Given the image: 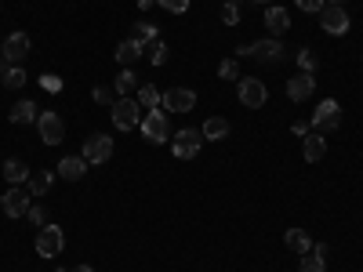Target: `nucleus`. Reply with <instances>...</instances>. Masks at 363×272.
Masks as SVG:
<instances>
[{"instance_id":"c756f323","label":"nucleus","mask_w":363,"mask_h":272,"mask_svg":"<svg viewBox=\"0 0 363 272\" xmlns=\"http://www.w3.org/2000/svg\"><path fill=\"white\" fill-rule=\"evenodd\" d=\"M218 76L222 80H240V62H236V58H225V62L218 66Z\"/></svg>"},{"instance_id":"7c9ffc66","label":"nucleus","mask_w":363,"mask_h":272,"mask_svg":"<svg viewBox=\"0 0 363 272\" xmlns=\"http://www.w3.org/2000/svg\"><path fill=\"white\" fill-rule=\"evenodd\" d=\"M298 66H301V73H316V55L309 47H301L298 51Z\"/></svg>"},{"instance_id":"aec40b11","label":"nucleus","mask_w":363,"mask_h":272,"mask_svg":"<svg viewBox=\"0 0 363 272\" xmlns=\"http://www.w3.org/2000/svg\"><path fill=\"white\" fill-rule=\"evenodd\" d=\"M58 174H62L66 181H80L87 174V160L84 157H66V160H58Z\"/></svg>"},{"instance_id":"ea45409f","label":"nucleus","mask_w":363,"mask_h":272,"mask_svg":"<svg viewBox=\"0 0 363 272\" xmlns=\"http://www.w3.org/2000/svg\"><path fill=\"white\" fill-rule=\"evenodd\" d=\"M0 84H4V66H0Z\"/></svg>"},{"instance_id":"412c9836","label":"nucleus","mask_w":363,"mask_h":272,"mask_svg":"<svg viewBox=\"0 0 363 272\" xmlns=\"http://www.w3.org/2000/svg\"><path fill=\"white\" fill-rule=\"evenodd\" d=\"M284 244H287L294 254H309V251H313V239H309V232H306V229H287Z\"/></svg>"},{"instance_id":"bb28decb","label":"nucleus","mask_w":363,"mask_h":272,"mask_svg":"<svg viewBox=\"0 0 363 272\" xmlns=\"http://www.w3.org/2000/svg\"><path fill=\"white\" fill-rule=\"evenodd\" d=\"M160 98H164L160 91H157L153 84H145V87H138V98H135V102H138V106L149 113V109H157V106H160Z\"/></svg>"},{"instance_id":"4c0bfd02","label":"nucleus","mask_w":363,"mask_h":272,"mask_svg":"<svg viewBox=\"0 0 363 272\" xmlns=\"http://www.w3.org/2000/svg\"><path fill=\"white\" fill-rule=\"evenodd\" d=\"M291 131H294V135H298V138H306V135H309V124H294V128H291Z\"/></svg>"},{"instance_id":"f704fd0d","label":"nucleus","mask_w":363,"mask_h":272,"mask_svg":"<svg viewBox=\"0 0 363 272\" xmlns=\"http://www.w3.org/2000/svg\"><path fill=\"white\" fill-rule=\"evenodd\" d=\"M222 22H225V26H236V22H240V4H225V8H222Z\"/></svg>"},{"instance_id":"20e7f679","label":"nucleus","mask_w":363,"mask_h":272,"mask_svg":"<svg viewBox=\"0 0 363 272\" xmlns=\"http://www.w3.org/2000/svg\"><path fill=\"white\" fill-rule=\"evenodd\" d=\"M342 124V106L335 98H323L316 109H313V131L316 135H327V131H335Z\"/></svg>"},{"instance_id":"c9c22d12","label":"nucleus","mask_w":363,"mask_h":272,"mask_svg":"<svg viewBox=\"0 0 363 272\" xmlns=\"http://www.w3.org/2000/svg\"><path fill=\"white\" fill-rule=\"evenodd\" d=\"M26 218L33 222V225H40V229H44V222H48V215H44V207H29V210H26Z\"/></svg>"},{"instance_id":"6ab92c4d","label":"nucleus","mask_w":363,"mask_h":272,"mask_svg":"<svg viewBox=\"0 0 363 272\" xmlns=\"http://www.w3.org/2000/svg\"><path fill=\"white\" fill-rule=\"evenodd\" d=\"M200 135L211 138V142L229 138V120H225V116H207V120H203V128H200Z\"/></svg>"},{"instance_id":"f03ea898","label":"nucleus","mask_w":363,"mask_h":272,"mask_svg":"<svg viewBox=\"0 0 363 272\" xmlns=\"http://www.w3.org/2000/svg\"><path fill=\"white\" fill-rule=\"evenodd\" d=\"M284 51H287V47L280 44V37H265V40H255V44H247V47H236V55L255 58V62H280Z\"/></svg>"},{"instance_id":"f3484780","label":"nucleus","mask_w":363,"mask_h":272,"mask_svg":"<svg viewBox=\"0 0 363 272\" xmlns=\"http://www.w3.org/2000/svg\"><path fill=\"white\" fill-rule=\"evenodd\" d=\"M323 153H327V135L309 131L306 135V145H301V157H306L309 164H316V160H323Z\"/></svg>"},{"instance_id":"72a5a7b5","label":"nucleus","mask_w":363,"mask_h":272,"mask_svg":"<svg viewBox=\"0 0 363 272\" xmlns=\"http://www.w3.org/2000/svg\"><path fill=\"white\" fill-rule=\"evenodd\" d=\"M40 84H44V91H51V95H58V91H62V80H58L55 73H44Z\"/></svg>"},{"instance_id":"f257e3e1","label":"nucleus","mask_w":363,"mask_h":272,"mask_svg":"<svg viewBox=\"0 0 363 272\" xmlns=\"http://www.w3.org/2000/svg\"><path fill=\"white\" fill-rule=\"evenodd\" d=\"M236 95H240V106L244 109H262L269 102V87L258 76H240L236 80Z\"/></svg>"},{"instance_id":"e433bc0d","label":"nucleus","mask_w":363,"mask_h":272,"mask_svg":"<svg viewBox=\"0 0 363 272\" xmlns=\"http://www.w3.org/2000/svg\"><path fill=\"white\" fill-rule=\"evenodd\" d=\"M95 102H102V106H113V91H109V87H95Z\"/></svg>"},{"instance_id":"9b49d317","label":"nucleus","mask_w":363,"mask_h":272,"mask_svg":"<svg viewBox=\"0 0 363 272\" xmlns=\"http://www.w3.org/2000/svg\"><path fill=\"white\" fill-rule=\"evenodd\" d=\"M160 102H164V109H171V113H193L196 91H189V87H167Z\"/></svg>"},{"instance_id":"393cba45","label":"nucleus","mask_w":363,"mask_h":272,"mask_svg":"<svg viewBox=\"0 0 363 272\" xmlns=\"http://www.w3.org/2000/svg\"><path fill=\"white\" fill-rule=\"evenodd\" d=\"M142 51H145V47H138L135 40H124V44L116 47V62H120V66L128 69L131 62H138V58H142Z\"/></svg>"},{"instance_id":"9d476101","label":"nucleus","mask_w":363,"mask_h":272,"mask_svg":"<svg viewBox=\"0 0 363 272\" xmlns=\"http://www.w3.org/2000/svg\"><path fill=\"white\" fill-rule=\"evenodd\" d=\"M87 164H106L113 157V138L109 135H91L84 138V153H80Z\"/></svg>"},{"instance_id":"a211bd4d","label":"nucleus","mask_w":363,"mask_h":272,"mask_svg":"<svg viewBox=\"0 0 363 272\" xmlns=\"http://www.w3.org/2000/svg\"><path fill=\"white\" fill-rule=\"evenodd\" d=\"M298 272H327V244L313 247L309 254H301V265Z\"/></svg>"},{"instance_id":"dca6fc26","label":"nucleus","mask_w":363,"mask_h":272,"mask_svg":"<svg viewBox=\"0 0 363 272\" xmlns=\"http://www.w3.org/2000/svg\"><path fill=\"white\" fill-rule=\"evenodd\" d=\"M37 102H29V98H22V102H15L11 106V113H8V120L11 124H18V128H26V124H37Z\"/></svg>"},{"instance_id":"473e14b6","label":"nucleus","mask_w":363,"mask_h":272,"mask_svg":"<svg viewBox=\"0 0 363 272\" xmlns=\"http://www.w3.org/2000/svg\"><path fill=\"white\" fill-rule=\"evenodd\" d=\"M294 4H298L301 11H309V15H320V11H323V4H327V0H294Z\"/></svg>"},{"instance_id":"423d86ee","label":"nucleus","mask_w":363,"mask_h":272,"mask_svg":"<svg viewBox=\"0 0 363 272\" xmlns=\"http://www.w3.org/2000/svg\"><path fill=\"white\" fill-rule=\"evenodd\" d=\"M138 124H142V106H138L135 98H116V102H113V128L131 131V128H138Z\"/></svg>"},{"instance_id":"5701e85b","label":"nucleus","mask_w":363,"mask_h":272,"mask_svg":"<svg viewBox=\"0 0 363 272\" xmlns=\"http://www.w3.org/2000/svg\"><path fill=\"white\" fill-rule=\"evenodd\" d=\"M131 40H135L138 47H149L153 40H160V33H157V26H153V22H135V29H131Z\"/></svg>"},{"instance_id":"2f4dec72","label":"nucleus","mask_w":363,"mask_h":272,"mask_svg":"<svg viewBox=\"0 0 363 272\" xmlns=\"http://www.w3.org/2000/svg\"><path fill=\"white\" fill-rule=\"evenodd\" d=\"M157 4L164 11H171V15H186L189 11V0H157Z\"/></svg>"},{"instance_id":"ddd939ff","label":"nucleus","mask_w":363,"mask_h":272,"mask_svg":"<svg viewBox=\"0 0 363 272\" xmlns=\"http://www.w3.org/2000/svg\"><path fill=\"white\" fill-rule=\"evenodd\" d=\"M26 55H29V37L26 33H11L4 44H0V58H4L8 66H18Z\"/></svg>"},{"instance_id":"a19ab883","label":"nucleus","mask_w":363,"mask_h":272,"mask_svg":"<svg viewBox=\"0 0 363 272\" xmlns=\"http://www.w3.org/2000/svg\"><path fill=\"white\" fill-rule=\"evenodd\" d=\"M258 4H265V8H269V4H272V0H258Z\"/></svg>"},{"instance_id":"0eeeda50","label":"nucleus","mask_w":363,"mask_h":272,"mask_svg":"<svg viewBox=\"0 0 363 272\" xmlns=\"http://www.w3.org/2000/svg\"><path fill=\"white\" fill-rule=\"evenodd\" d=\"M200 145H203V135L196 128H182L174 138H171V149H174V157L178 160H193L200 153Z\"/></svg>"},{"instance_id":"4be33fe9","label":"nucleus","mask_w":363,"mask_h":272,"mask_svg":"<svg viewBox=\"0 0 363 272\" xmlns=\"http://www.w3.org/2000/svg\"><path fill=\"white\" fill-rule=\"evenodd\" d=\"M29 174H33V171H29L18 157H11V160H4V178L11 181V186H22V181H29Z\"/></svg>"},{"instance_id":"f8f14e48","label":"nucleus","mask_w":363,"mask_h":272,"mask_svg":"<svg viewBox=\"0 0 363 272\" xmlns=\"http://www.w3.org/2000/svg\"><path fill=\"white\" fill-rule=\"evenodd\" d=\"M0 207H4V215H8V218H26V210L33 207V203H29V193H26V189L11 186L4 196H0Z\"/></svg>"},{"instance_id":"39448f33","label":"nucleus","mask_w":363,"mask_h":272,"mask_svg":"<svg viewBox=\"0 0 363 272\" xmlns=\"http://www.w3.org/2000/svg\"><path fill=\"white\" fill-rule=\"evenodd\" d=\"M142 135L153 142V145H160V142H167L171 138V124H167V113L164 109H149L145 116H142Z\"/></svg>"},{"instance_id":"37998d69","label":"nucleus","mask_w":363,"mask_h":272,"mask_svg":"<svg viewBox=\"0 0 363 272\" xmlns=\"http://www.w3.org/2000/svg\"><path fill=\"white\" fill-rule=\"evenodd\" d=\"M335 4H345V0H335Z\"/></svg>"},{"instance_id":"7ed1b4c3","label":"nucleus","mask_w":363,"mask_h":272,"mask_svg":"<svg viewBox=\"0 0 363 272\" xmlns=\"http://www.w3.org/2000/svg\"><path fill=\"white\" fill-rule=\"evenodd\" d=\"M320 26H323V33H330V37H345L349 33V11L342 4H335V0H327L323 11H320Z\"/></svg>"},{"instance_id":"1a4fd4ad","label":"nucleus","mask_w":363,"mask_h":272,"mask_svg":"<svg viewBox=\"0 0 363 272\" xmlns=\"http://www.w3.org/2000/svg\"><path fill=\"white\" fill-rule=\"evenodd\" d=\"M37 131H40V138L48 142V145H58L66 138V124H62V116H58L55 109H44L40 116H37Z\"/></svg>"},{"instance_id":"b1692460","label":"nucleus","mask_w":363,"mask_h":272,"mask_svg":"<svg viewBox=\"0 0 363 272\" xmlns=\"http://www.w3.org/2000/svg\"><path fill=\"white\" fill-rule=\"evenodd\" d=\"M51 171H33V174H29V181H26V186H29V196H44L48 189H51Z\"/></svg>"},{"instance_id":"cd10ccee","label":"nucleus","mask_w":363,"mask_h":272,"mask_svg":"<svg viewBox=\"0 0 363 272\" xmlns=\"http://www.w3.org/2000/svg\"><path fill=\"white\" fill-rule=\"evenodd\" d=\"M145 51H149V62H153V66H164L167 62V44L164 40H153Z\"/></svg>"},{"instance_id":"58836bf2","label":"nucleus","mask_w":363,"mask_h":272,"mask_svg":"<svg viewBox=\"0 0 363 272\" xmlns=\"http://www.w3.org/2000/svg\"><path fill=\"white\" fill-rule=\"evenodd\" d=\"M73 272H95V268H91V265H77Z\"/></svg>"},{"instance_id":"4468645a","label":"nucleus","mask_w":363,"mask_h":272,"mask_svg":"<svg viewBox=\"0 0 363 272\" xmlns=\"http://www.w3.org/2000/svg\"><path fill=\"white\" fill-rule=\"evenodd\" d=\"M313 91H316V76H313V73H294V76L287 80V95H291L294 102L313 98Z\"/></svg>"},{"instance_id":"c85d7f7f","label":"nucleus","mask_w":363,"mask_h":272,"mask_svg":"<svg viewBox=\"0 0 363 272\" xmlns=\"http://www.w3.org/2000/svg\"><path fill=\"white\" fill-rule=\"evenodd\" d=\"M4 84H8L11 91H18V87L26 84V73H22V66H8V69H4Z\"/></svg>"},{"instance_id":"79ce46f5","label":"nucleus","mask_w":363,"mask_h":272,"mask_svg":"<svg viewBox=\"0 0 363 272\" xmlns=\"http://www.w3.org/2000/svg\"><path fill=\"white\" fill-rule=\"evenodd\" d=\"M225 4H240V0H225Z\"/></svg>"},{"instance_id":"2eb2a0df","label":"nucleus","mask_w":363,"mask_h":272,"mask_svg":"<svg viewBox=\"0 0 363 272\" xmlns=\"http://www.w3.org/2000/svg\"><path fill=\"white\" fill-rule=\"evenodd\" d=\"M265 26H269V37H284L287 26H291V11L269 4V8H265Z\"/></svg>"},{"instance_id":"a878e982","label":"nucleus","mask_w":363,"mask_h":272,"mask_svg":"<svg viewBox=\"0 0 363 272\" xmlns=\"http://www.w3.org/2000/svg\"><path fill=\"white\" fill-rule=\"evenodd\" d=\"M135 87H138V76H135L131 69H120V76L113 80V91H116V95H120V98H128Z\"/></svg>"},{"instance_id":"6e6552de","label":"nucleus","mask_w":363,"mask_h":272,"mask_svg":"<svg viewBox=\"0 0 363 272\" xmlns=\"http://www.w3.org/2000/svg\"><path fill=\"white\" fill-rule=\"evenodd\" d=\"M62 247H66V232L58 229V225H44V229H37V254H40V258L62 254Z\"/></svg>"}]
</instances>
